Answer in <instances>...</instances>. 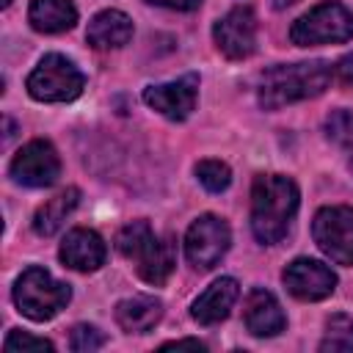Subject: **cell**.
Returning <instances> with one entry per match:
<instances>
[{"label":"cell","instance_id":"obj_15","mask_svg":"<svg viewBox=\"0 0 353 353\" xmlns=\"http://www.w3.org/2000/svg\"><path fill=\"white\" fill-rule=\"evenodd\" d=\"M237 295H240V287H237L234 279H229V276H226V279H218V281H212V284L193 301L190 314H193V320L201 323V325H215V323H221V320L229 317V312H232Z\"/></svg>","mask_w":353,"mask_h":353},{"label":"cell","instance_id":"obj_17","mask_svg":"<svg viewBox=\"0 0 353 353\" xmlns=\"http://www.w3.org/2000/svg\"><path fill=\"white\" fill-rule=\"evenodd\" d=\"M163 317V303L152 295H132L119 301L116 306V323L130 334H146L152 331Z\"/></svg>","mask_w":353,"mask_h":353},{"label":"cell","instance_id":"obj_8","mask_svg":"<svg viewBox=\"0 0 353 353\" xmlns=\"http://www.w3.org/2000/svg\"><path fill=\"white\" fill-rule=\"evenodd\" d=\"M312 234L317 248L336 265H353V207H323Z\"/></svg>","mask_w":353,"mask_h":353},{"label":"cell","instance_id":"obj_19","mask_svg":"<svg viewBox=\"0 0 353 353\" xmlns=\"http://www.w3.org/2000/svg\"><path fill=\"white\" fill-rule=\"evenodd\" d=\"M77 201H80V190H77V188H66V190H61L58 196L47 199V201L36 210V215H33V232L41 234V237L55 234V232L63 226V221L74 212Z\"/></svg>","mask_w":353,"mask_h":353},{"label":"cell","instance_id":"obj_23","mask_svg":"<svg viewBox=\"0 0 353 353\" xmlns=\"http://www.w3.org/2000/svg\"><path fill=\"white\" fill-rule=\"evenodd\" d=\"M325 132L336 143H350L353 141V110H347V108L331 110L325 119Z\"/></svg>","mask_w":353,"mask_h":353},{"label":"cell","instance_id":"obj_4","mask_svg":"<svg viewBox=\"0 0 353 353\" xmlns=\"http://www.w3.org/2000/svg\"><path fill=\"white\" fill-rule=\"evenodd\" d=\"M72 298V290L69 284L52 279L44 268H28L22 270V276L17 279L14 284V303L17 309L36 320V323H44L50 317H55Z\"/></svg>","mask_w":353,"mask_h":353},{"label":"cell","instance_id":"obj_29","mask_svg":"<svg viewBox=\"0 0 353 353\" xmlns=\"http://www.w3.org/2000/svg\"><path fill=\"white\" fill-rule=\"evenodd\" d=\"M350 171H353V157H350Z\"/></svg>","mask_w":353,"mask_h":353},{"label":"cell","instance_id":"obj_14","mask_svg":"<svg viewBox=\"0 0 353 353\" xmlns=\"http://www.w3.org/2000/svg\"><path fill=\"white\" fill-rule=\"evenodd\" d=\"M245 328L254 334V336H276L284 331L287 325V317L276 301L273 292L262 290V287H254L245 298Z\"/></svg>","mask_w":353,"mask_h":353},{"label":"cell","instance_id":"obj_12","mask_svg":"<svg viewBox=\"0 0 353 353\" xmlns=\"http://www.w3.org/2000/svg\"><path fill=\"white\" fill-rule=\"evenodd\" d=\"M196 97H199V77L196 74H185L179 80L143 88V102L171 121H185L196 108Z\"/></svg>","mask_w":353,"mask_h":353},{"label":"cell","instance_id":"obj_11","mask_svg":"<svg viewBox=\"0 0 353 353\" xmlns=\"http://www.w3.org/2000/svg\"><path fill=\"white\" fill-rule=\"evenodd\" d=\"M281 279H284V287L290 290V295H295L298 301H323L336 287L334 270L317 259H309V256L292 259L284 268Z\"/></svg>","mask_w":353,"mask_h":353},{"label":"cell","instance_id":"obj_6","mask_svg":"<svg viewBox=\"0 0 353 353\" xmlns=\"http://www.w3.org/2000/svg\"><path fill=\"white\" fill-rule=\"evenodd\" d=\"M290 39L298 47H314V44H331V41H347L353 39V14L325 0L314 8H309L303 17H298L290 28Z\"/></svg>","mask_w":353,"mask_h":353},{"label":"cell","instance_id":"obj_1","mask_svg":"<svg viewBox=\"0 0 353 353\" xmlns=\"http://www.w3.org/2000/svg\"><path fill=\"white\" fill-rule=\"evenodd\" d=\"M298 185L290 176H256L251 188V232L259 243L276 245L287 237L298 212Z\"/></svg>","mask_w":353,"mask_h":353},{"label":"cell","instance_id":"obj_21","mask_svg":"<svg viewBox=\"0 0 353 353\" xmlns=\"http://www.w3.org/2000/svg\"><path fill=\"white\" fill-rule=\"evenodd\" d=\"M196 176H199V182H201L210 193H221V190H226L229 182H232V171H229V165L221 163V160H201V163L196 165Z\"/></svg>","mask_w":353,"mask_h":353},{"label":"cell","instance_id":"obj_25","mask_svg":"<svg viewBox=\"0 0 353 353\" xmlns=\"http://www.w3.org/2000/svg\"><path fill=\"white\" fill-rule=\"evenodd\" d=\"M146 3L165 6V8H174V11H193V8L201 6V0H146Z\"/></svg>","mask_w":353,"mask_h":353},{"label":"cell","instance_id":"obj_26","mask_svg":"<svg viewBox=\"0 0 353 353\" xmlns=\"http://www.w3.org/2000/svg\"><path fill=\"white\" fill-rule=\"evenodd\" d=\"M163 350H204V345L199 342V339H174V342H163L160 345Z\"/></svg>","mask_w":353,"mask_h":353},{"label":"cell","instance_id":"obj_3","mask_svg":"<svg viewBox=\"0 0 353 353\" xmlns=\"http://www.w3.org/2000/svg\"><path fill=\"white\" fill-rule=\"evenodd\" d=\"M116 248L121 256H127L138 276L146 284H165L174 265H176V251H174V240L168 237H157L146 221H132L127 223L119 234H116Z\"/></svg>","mask_w":353,"mask_h":353},{"label":"cell","instance_id":"obj_5","mask_svg":"<svg viewBox=\"0 0 353 353\" xmlns=\"http://www.w3.org/2000/svg\"><path fill=\"white\" fill-rule=\"evenodd\" d=\"M85 77L66 55L50 52L28 74V94L39 102H72L83 94Z\"/></svg>","mask_w":353,"mask_h":353},{"label":"cell","instance_id":"obj_28","mask_svg":"<svg viewBox=\"0 0 353 353\" xmlns=\"http://www.w3.org/2000/svg\"><path fill=\"white\" fill-rule=\"evenodd\" d=\"M3 6H11V0H3Z\"/></svg>","mask_w":353,"mask_h":353},{"label":"cell","instance_id":"obj_24","mask_svg":"<svg viewBox=\"0 0 353 353\" xmlns=\"http://www.w3.org/2000/svg\"><path fill=\"white\" fill-rule=\"evenodd\" d=\"M69 345H72V350H77V353H94V350H99V347L105 345V334H102L99 328H94V325L80 323V325L72 328Z\"/></svg>","mask_w":353,"mask_h":353},{"label":"cell","instance_id":"obj_7","mask_svg":"<svg viewBox=\"0 0 353 353\" xmlns=\"http://www.w3.org/2000/svg\"><path fill=\"white\" fill-rule=\"evenodd\" d=\"M229 243H232L229 223L218 215H201L190 223L185 234V256L193 268L210 270L223 259V254L229 251Z\"/></svg>","mask_w":353,"mask_h":353},{"label":"cell","instance_id":"obj_16","mask_svg":"<svg viewBox=\"0 0 353 353\" xmlns=\"http://www.w3.org/2000/svg\"><path fill=\"white\" fill-rule=\"evenodd\" d=\"M85 39H88V44L97 47V50L124 47V44L132 39V19H130L124 11H116V8L99 11V14L88 22Z\"/></svg>","mask_w":353,"mask_h":353},{"label":"cell","instance_id":"obj_27","mask_svg":"<svg viewBox=\"0 0 353 353\" xmlns=\"http://www.w3.org/2000/svg\"><path fill=\"white\" fill-rule=\"evenodd\" d=\"M336 74H339V80L342 83H353V55H345L339 63H336Z\"/></svg>","mask_w":353,"mask_h":353},{"label":"cell","instance_id":"obj_9","mask_svg":"<svg viewBox=\"0 0 353 353\" xmlns=\"http://www.w3.org/2000/svg\"><path fill=\"white\" fill-rule=\"evenodd\" d=\"M58 174H61L58 152L50 141L41 138L25 143L11 160V176L25 188H47L58 179Z\"/></svg>","mask_w":353,"mask_h":353},{"label":"cell","instance_id":"obj_10","mask_svg":"<svg viewBox=\"0 0 353 353\" xmlns=\"http://www.w3.org/2000/svg\"><path fill=\"white\" fill-rule=\"evenodd\" d=\"M215 47L229 58V61H243L254 52L256 47V17L248 6L232 8L226 17H221L212 28Z\"/></svg>","mask_w":353,"mask_h":353},{"label":"cell","instance_id":"obj_18","mask_svg":"<svg viewBox=\"0 0 353 353\" xmlns=\"http://www.w3.org/2000/svg\"><path fill=\"white\" fill-rule=\"evenodd\" d=\"M28 19L39 33H61L77 22V8L72 0H30Z\"/></svg>","mask_w":353,"mask_h":353},{"label":"cell","instance_id":"obj_22","mask_svg":"<svg viewBox=\"0 0 353 353\" xmlns=\"http://www.w3.org/2000/svg\"><path fill=\"white\" fill-rule=\"evenodd\" d=\"M3 350L6 353H39V350H55V345L50 339H41V336H30L19 328H14L6 342H3Z\"/></svg>","mask_w":353,"mask_h":353},{"label":"cell","instance_id":"obj_20","mask_svg":"<svg viewBox=\"0 0 353 353\" xmlns=\"http://www.w3.org/2000/svg\"><path fill=\"white\" fill-rule=\"evenodd\" d=\"M320 350L323 353H334V350H353V317L347 314H331L328 323H325V336L320 342Z\"/></svg>","mask_w":353,"mask_h":353},{"label":"cell","instance_id":"obj_2","mask_svg":"<svg viewBox=\"0 0 353 353\" xmlns=\"http://www.w3.org/2000/svg\"><path fill=\"white\" fill-rule=\"evenodd\" d=\"M331 83L328 61H301V63H279L268 69L259 80V105L276 110L290 102H301L317 97Z\"/></svg>","mask_w":353,"mask_h":353},{"label":"cell","instance_id":"obj_13","mask_svg":"<svg viewBox=\"0 0 353 353\" xmlns=\"http://www.w3.org/2000/svg\"><path fill=\"white\" fill-rule=\"evenodd\" d=\"M105 243L94 229H72L61 243V262L72 270L91 273L105 265Z\"/></svg>","mask_w":353,"mask_h":353}]
</instances>
